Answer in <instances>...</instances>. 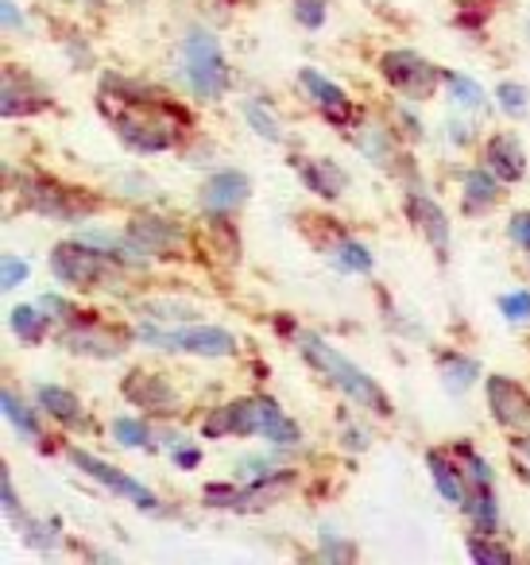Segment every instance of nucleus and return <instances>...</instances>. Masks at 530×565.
Returning a JSON list of instances; mask_svg holds the SVG:
<instances>
[{"mask_svg":"<svg viewBox=\"0 0 530 565\" xmlns=\"http://www.w3.org/2000/svg\"><path fill=\"white\" fill-rule=\"evenodd\" d=\"M205 438H225V434H259V403L256 399H236L229 407H218L202 423Z\"/></svg>","mask_w":530,"mask_h":565,"instance_id":"nucleus-9","label":"nucleus"},{"mask_svg":"<svg viewBox=\"0 0 530 565\" xmlns=\"http://www.w3.org/2000/svg\"><path fill=\"white\" fill-rule=\"evenodd\" d=\"M4 415H9V423L17 426L20 434L40 438V418H35V411L24 407V403L17 399V392H9V387H4Z\"/></svg>","mask_w":530,"mask_h":565,"instance_id":"nucleus-25","label":"nucleus"},{"mask_svg":"<svg viewBox=\"0 0 530 565\" xmlns=\"http://www.w3.org/2000/svg\"><path fill=\"white\" fill-rule=\"evenodd\" d=\"M28 271H32V267H28V259H20V256H4V291H17L20 282L28 279Z\"/></svg>","mask_w":530,"mask_h":565,"instance_id":"nucleus-33","label":"nucleus"},{"mask_svg":"<svg viewBox=\"0 0 530 565\" xmlns=\"http://www.w3.org/2000/svg\"><path fill=\"white\" fill-rule=\"evenodd\" d=\"M4 28H20V12H17V0H4Z\"/></svg>","mask_w":530,"mask_h":565,"instance_id":"nucleus-37","label":"nucleus"},{"mask_svg":"<svg viewBox=\"0 0 530 565\" xmlns=\"http://www.w3.org/2000/svg\"><path fill=\"white\" fill-rule=\"evenodd\" d=\"M321 539H326V546H321V557H341V562H349V557H352L349 542H329V534H321Z\"/></svg>","mask_w":530,"mask_h":565,"instance_id":"nucleus-36","label":"nucleus"},{"mask_svg":"<svg viewBox=\"0 0 530 565\" xmlns=\"http://www.w3.org/2000/svg\"><path fill=\"white\" fill-rule=\"evenodd\" d=\"M125 399L136 403L140 411H151V415H171L179 407L174 387L163 376H148V372H132L125 380Z\"/></svg>","mask_w":530,"mask_h":565,"instance_id":"nucleus-8","label":"nucleus"},{"mask_svg":"<svg viewBox=\"0 0 530 565\" xmlns=\"http://www.w3.org/2000/svg\"><path fill=\"white\" fill-rule=\"evenodd\" d=\"M468 554L480 565H511V550L496 546V542H484V539H468Z\"/></svg>","mask_w":530,"mask_h":565,"instance_id":"nucleus-29","label":"nucleus"},{"mask_svg":"<svg viewBox=\"0 0 530 565\" xmlns=\"http://www.w3.org/2000/svg\"><path fill=\"white\" fill-rule=\"evenodd\" d=\"M333 264L341 267V271L364 275V271H372V252H368L360 241H341L333 248Z\"/></svg>","mask_w":530,"mask_h":565,"instance_id":"nucleus-22","label":"nucleus"},{"mask_svg":"<svg viewBox=\"0 0 530 565\" xmlns=\"http://www.w3.org/2000/svg\"><path fill=\"white\" fill-rule=\"evenodd\" d=\"M298 349H303L306 361H310L321 376H329V384L341 387L352 403H360L364 411H375V415H391V399L380 392V384H375L364 369H357L344 353H337L329 341H321L318 333H298Z\"/></svg>","mask_w":530,"mask_h":565,"instance_id":"nucleus-1","label":"nucleus"},{"mask_svg":"<svg viewBox=\"0 0 530 565\" xmlns=\"http://www.w3.org/2000/svg\"><path fill=\"white\" fill-rule=\"evenodd\" d=\"M66 345L74 349V353H97V356H113V353H120V345L113 338H97V333H86V330H78V333H66Z\"/></svg>","mask_w":530,"mask_h":565,"instance_id":"nucleus-26","label":"nucleus"},{"mask_svg":"<svg viewBox=\"0 0 530 565\" xmlns=\"http://www.w3.org/2000/svg\"><path fill=\"white\" fill-rule=\"evenodd\" d=\"M426 465L430 472H434V488L442 492V500L457 503L460 511H465L468 503V484H465V472H460L457 461H449V457L442 454V449H430L426 454Z\"/></svg>","mask_w":530,"mask_h":565,"instance_id":"nucleus-14","label":"nucleus"},{"mask_svg":"<svg viewBox=\"0 0 530 565\" xmlns=\"http://www.w3.org/2000/svg\"><path fill=\"white\" fill-rule=\"evenodd\" d=\"M295 171L318 198H337L344 186H349V174H344L341 167L326 163V159H298Z\"/></svg>","mask_w":530,"mask_h":565,"instance_id":"nucleus-15","label":"nucleus"},{"mask_svg":"<svg viewBox=\"0 0 530 565\" xmlns=\"http://www.w3.org/2000/svg\"><path fill=\"white\" fill-rule=\"evenodd\" d=\"M71 461L78 465L86 477H94L97 484H105L109 492H117V495H125V500H132L136 508H144V511H156L159 508V500H156V492L151 488H144L136 477H128V472H120V469H113V465H105L102 457H94V454H86V449H71Z\"/></svg>","mask_w":530,"mask_h":565,"instance_id":"nucleus-6","label":"nucleus"},{"mask_svg":"<svg viewBox=\"0 0 530 565\" xmlns=\"http://www.w3.org/2000/svg\"><path fill=\"white\" fill-rule=\"evenodd\" d=\"M0 492H4V515L12 519L20 511V500H17V488H12V472L9 469L0 472Z\"/></svg>","mask_w":530,"mask_h":565,"instance_id":"nucleus-34","label":"nucleus"},{"mask_svg":"<svg viewBox=\"0 0 530 565\" xmlns=\"http://www.w3.org/2000/svg\"><path fill=\"white\" fill-rule=\"evenodd\" d=\"M511 241L522 244V248L530 252V213H519V217H511Z\"/></svg>","mask_w":530,"mask_h":565,"instance_id":"nucleus-35","label":"nucleus"},{"mask_svg":"<svg viewBox=\"0 0 530 565\" xmlns=\"http://www.w3.org/2000/svg\"><path fill=\"white\" fill-rule=\"evenodd\" d=\"M496 102L504 105V113H511V117H522V113H527V89L515 86V82H504V86L496 89Z\"/></svg>","mask_w":530,"mask_h":565,"instance_id":"nucleus-31","label":"nucleus"},{"mask_svg":"<svg viewBox=\"0 0 530 565\" xmlns=\"http://www.w3.org/2000/svg\"><path fill=\"white\" fill-rule=\"evenodd\" d=\"M174 461H179L182 469H194V465L202 461V457H198V449H182V454H174Z\"/></svg>","mask_w":530,"mask_h":565,"instance_id":"nucleus-38","label":"nucleus"},{"mask_svg":"<svg viewBox=\"0 0 530 565\" xmlns=\"http://www.w3.org/2000/svg\"><path fill=\"white\" fill-rule=\"evenodd\" d=\"M256 403H259V434H264L267 441H275V446H295V441H303L298 423L283 415L279 403L267 399V395H256Z\"/></svg>","mask_w":530,"mask_h":565,"instance_id":"nucleus-16","label":"nucleus"},{"mask_svg":"<svg viewBox=\"0 0 530 565\" xmlns=\"http://www.w3.org/2000/svg\"><path fill=\"white\" fill-rule=\"evenodd\" d=\"M484 387H488V407H491V415H496L499 426H507V430H522V426H530V395L522 392L515 380L488 376L484 380Z\"/></svg>","mask_w":530,"mask_h":565,"instance_id":"nucleus-7","label":"nucleus"},{"mask_svg":"<svg viewBox=\"0 0 530 565\" xmlns=\"http://www.w3.org/2000/svg\"><path fill=\"white\" fill-rule=\"evenodd\" d=\"M295 17L306 28H321L326 24V0H295Z\"/></svg>","mask_w":530,"mask_h":565,"instance_id":"nucleus-32","label":"nucleus"},{"mask_svg":"<svg viewBox=\"0 0 530 565\" xmlns=\"http://www.w3.org/2000/svg\"><path fill=\"white\" fill-rule=\"evenodd\" d=\"M105 264H109V256L82 241L59 244V248L51 252V271L63 282H71V287H97V282H105L109 279V267Z\"/></svg>","mask_w":530,"mask_h":565,"instance_id":"nucleus-4","label":"nucleus"},{"mask_svg":"<svg viewBox=\"0 0 530 565\" xmlns=\"http://www.w3.org/2000/svg\"><path fill=\"white\" fill-rule=\"evenodd\" d=\"M182 71H187V82L198 97H205V102L225 97L229 66H225V55H221V43L213 32L190 28L187 40H182Z\"/></svg>","mask_w":530,"mask_h":565,"instance_id":"nucleus-2","label":"nucleus"},{"mask_svg":"<svg viewBox=\"0 0 530 565\" xmlns=\"http://www.w3.org/2000/svg\"><path fill=\"white\" fill-rule=\"evenodd\" d=\"M468 503H465V511L473 515V523H476V531L480 534H491L496 531V523H499V508H496V495H491V480H468Z\"/></svg>","mask_w":530,"mask_h":565,"instance_id":"nucleus-19","label":"nucleus"},{"mask_svg":"<svg viewBox=\"0 0 530 565\" xmlns=\"http://www.w3.org/2000/svg\"><path fill=\"white\" fill-rule=\"evenodd\" d=\"M499 194V179L491 167H476V171L465 174V205L468 210H484V205H491Z\"/></svg>","mask_w":530,"mask_h":565,"instance_id":"nucleus-20","label":"nucleus"},{"mask_svg":"<svg viewBox=\"0 0 530 565\" xmlns=\"http://www.w3.org/2000/svg\"><path fill=\"white\" fill-rule=\"evenodd\" d=\"M113 434H117V441H125V446H132V449H140L151 441L148 423H140V418H132V415H120L117 423H113Z\"/></svg>","mask_w":530,"mask_h":565,"instance_id":"nucleus-27","label":"nucleus"},{"mask_svg":"<svg viewBox=\"0 0 530 565\" xmlns=\"http://www.w3.org/2000/svg\"><path fill=\"white\" fill-rule=\"evenodd\" d=\"M128 241L140 256H159V252H171L182 241V228L163 217H140L128 225Z\"/></svg>","mask_w":530,"mask_h":565,"instance_id":"nucleus-10","label":"nucleus"},{"mask_svg":"<svg viewBox=\"0 0 530 565\" xmlns=\"http://www.w3.org/2000/svg\"><path fill=\"white\" fill-rule=\"evenodd\" d=\"M298 82L306 86V94L318 102V109L326 113L329 120H337V125H344V120L352 117V102H349V94H344L337 82H329L326 74H318V71H310V66H303V74H298Z\"/></svg>","mask_w":530,"mask_h":565,"instance_id":"nucleus-11","label":"nucleus"},{"mask_svg":"<svg viewBox=\"0 0 530 565\" xmlns=\"http://www.w3.org/2000/svg\"><path fill=\"white\" fill-rule=\"evenodd\" d=\"M241 109H244V120H248L256 136H264V140H272V143L283 140V128H279V120L272 117V109H264L259 102H241Z\"/></svg>","mask_w":530,"mask_h":565,"instance_id":"nucleus-23","label":"nucleus"},{"mask_svg":"<svg viewBox=\"0 0 530 565\" xmlns=\"http://www.w3.org/2000/svg\"><path fill=\"white\" fill-rule=\"evenodd\" d=\"M406 213L418 221V228L426 233V241L434 244L437 256H445V252H449V221H445V213L437 210L434 198L411 194V198H406Z\"/></svg>","mask_w":530,"mask_h":565,"instance_id":"nucleus-13","label":"nucleus"},{"mask_svg":"<svg viewBox=\"0 0 530 565\" xmlns=\"http://www.w3.org/2000/svg\"><path fill=\"white\" fill-rule=\"evenodd\" d=\"M136 338L159 345L167 353H190V356H233L236 338L221 326H190V330H156V326L144 322L136 330Z\"/></svg>","mask_w":530,"mask_h":565,"instance_id":"nucleus-3","label":"nucleus"},{"mask_svg":"<svg viewBox=\"0 0 530 565\" xmlns=\"http://www.w3.org/2000/svg\"><path fill=\"white\" fill-rule=\"evenodd\" d=\"M35 399H40V407L47 411V415H55L59 423H66V426H82V423H86V415H82L78 395L66 392V387L40 384V392H35Z\"/></svg>","mask_w":530,"mask_h":565,"instance_id":"nucleus-18","label":"nucleus"},{"mask_svg":"<svg viewBox=\"0 0 530 565\" xmlns=\"http://www.w3.org/2000/svg\"><path fill=\"white\" fill-rule=\"evenodd\" d=\"M499 315L507 322H530V291H511L499 299Z\"/></svg>","mask_w":530,"mask_h":565,"instance_id":"nucleus-30","label":"nucleus"},{"mask_svg":"<svg viewBox=\"0 0 530 565\" xmlns=\"http://www.w3.org/2000/svg\"><path fill=\"white\" fill-rule=\"evenodd\" d=\"M488 167L496 171L499 182H519L522 171H527V156H522L519 140L515 136H496L488 143Z\"/></svg>","mask_w":530,"mask_h":565,"instance_id":"nucleus-17","label":"nucleus"},{"mask_svg":"<svg viewBox=\"0 0 530 565\" xmlns=\"http://www.w3.org/2000/svg\"><path fill=\"white\" fill-rule=\"evenodd\" d=\"M442 380L449 392H465L473 380H480V364L473 361V356H445L442 361Z\"/></svg>","mask_w":530,"mask_h":565,"instance_id":"nucleus-21","label":"nucleus"},{"mask_svg":"<svg viewBox=\"0 0 530 565\" xmlns=\"http://www.w3.org/2000/svg\"><path fill=\"white\" fill-rule=\"evenodd\" d=\"M248 174L241 171H218L210 174V182L202 186V205L210 213H229L248 198Z\"/></svg>","mask_w":530,"mask_h":565,"instance_id":"nucleus-12","label":"nucleus"},{"mask_svg":"<svg viewBox=\"0 0 530 565\" xmlns=\"http://www.w3.org/2000/svg\"><path fill=\"white\" fill-rule=\"evenodd\" d=\"M445 82H449V94L457 97L460 105H465V109H480L484 105V89L476 86L473 78H465V74H445Z\"/></svg>","mask_w":530,"mask_h":565,"instance_id":"nucleus-28","label":"nucleus"},{"mask_svg":"<svg viewBox=\"0 0 530 565\" xmlns=\"http://www.w3.org/2000/svg\"><path fill=\"white\" fill-rule=\"evenodd\" d=\"M380 71H383V78H388L391 86H395L399 94H406V97L434 94L437 78H442V71H437V66H430L426 58H418L414 51H388V55L380 58Z\"/></svg>","mask_w":530,"mask_h":565,"instance_id":"nucleus-5","label":"nucleus"},{"mask_svg":"<svg viewBox=\"0 0 530 565\" xmlns=\"http://www.w3.org/2000/svg\"><path fill=\"white\" fill-rule=\"evenodd\" d=\"M47 322H51V318H43L35 307H17V310H12V330H17L20 338L28 341V345H40Z\"/></svg>","mask_w":530,"mask_h":565,"instance_id":"nucleus-24","label":"nucleus"},{"mask_svg":"<svg viewBox=\"0 0 530 565\" xmlns=\"http://www.w3.org/2000/svg\"><path fill=\"white\" fill-rule=\"evenodd\" d=\"M519 449H522V454L530 457V438H522V441H519Z\"/></svg>","mask_w":530,"mask_h":565,"instance_id":"nucleus-39","label":"nucleus"}]
</instances>
